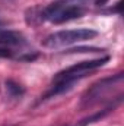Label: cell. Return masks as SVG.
<instances>
[{
	"label": "cell",
	"mask_w": 124,
	"mask_h": 126,
	"mask_svg": "<svg viewBox=\"0 0 124 126\" xmlns=\"http://www.w3.org/2000/svg\"><path fill=\"white\" fill-rule=\"evenodd\" d=\"M13 51L9 50L7 47H0V59H6V57H12Z\"/></svg>",
	"instance_id": "cell-7"
},
{
	"label": "cell",
	"mask_w": 124,
	"mask_h": 126,
	"mask_svg": "<svg viewBox=\"0 0 124 126\" xmlns=\"http://www.w3.org/2000/svg\"><path fill=\"white\" fill-rule=\"evenodd\" d=\"M25 43V37L21 32L12 30H0V46H22Z\"/></svg>",
	"instance_id": "cell-5"
},
{
	"label": "cell",
	"mask_w": 124,
	"mask_h": 126,
	"mask_svg": "<svg viewBox=\"0 0 124 126\" xmlns=\"http://www.w3.org/2000/svg\"><path fill=\"white\" fill-rule=\"evenodd\" d=\"M96 35H98V32L95 30H89V28L67 30V31H59L48 35L44 40L42 44L45 47H50V48H57V47L74 44V43H80V41H85V40H92Z\"/></svg>",
	"instance_id": "cell-3"
},
{
	"label": "cell",
	"mask_w": 124,
	"mask_h": 126,
	"mask_svg": "<svg viewBox=\"0 0 124 126\" xmlns=\"http://www.w3.org/2000/svg\"><path fill=\"white\" fill-rule=\"evenodd\" d=\"M6 90H7V94L10 95L12 98H19V97H22L24 93H25L24 87H22V85H19L18 82L12 81V79L6 81Z\"/></svg>",
	"instance_id": "cell-6"
},
{
	"label": "cell",
	"mask_w": 124,
	"mask_h": 126,
	"mask_svg": "<svg viewBox=\"0 0 124 126\" xmlns=\"http://www.w3.org/2000/svg\"><path fill=\"white\" fill-rule=\"evenodd\" d=\"M0 25H1V19H0Z\"/></svg>",
	"instance_id": "cell-8"
},
{
	"label": "cell",
	"mask_w": 124,
	"mask_h": 126,
	"mask_svg": "<svg viewBox=\"0 0 124 126\" xmlns=\"http://www.w3.org/2000/svg\"><path fill=\"white\" fill-rule=\"evenodd\" d=\"M85 15V7L69 3L67 0H56L41 10V19L53 24H64Z\"/></svg>",
	"instance_id": "cell-2"
},
{
	"label": "cell",
	"mask_w": 124,
	"mask_h": 126,
	"mask_svg": "<svg viewBox=\"0 0 124 126\" xmlns=\"http://www.w3.org/2000/svg\"><path fill=\"white\" fill-rule=\"evenodd\" d=\"M110 60L108 56L105 57H101V59H93V60H83V62H79L67 69H64L62 72H59L54 79H53V87L51 90L45 94L44 98H51L53 95L62 94L64 91L70 90L72 85L79 81L80 78L86 76L88 72H91L93 69H98V67H102L105 63Z\"/></svg>",
	"instance_id": "cell-1"
},
{
	"label": "cell",
	"mask_w": 124,
	"mask_h": 126,
	"mask_svg": "<svg viewBox=\"0 0 124 126\" xmlns=\"http://www.w3.org/2000/svg\"><path fill=\"white\" fill-rule=\"evenodd\" d=\"M123 81V73H117L115 76H110V78H104L98 82H95L89 90H86V93L82 95V107H89L96 103H99L105 95L108 94L112 87L115 84H120Z\"/></svg>",
	"instance_id": "cell-4"
}]
</instances>
